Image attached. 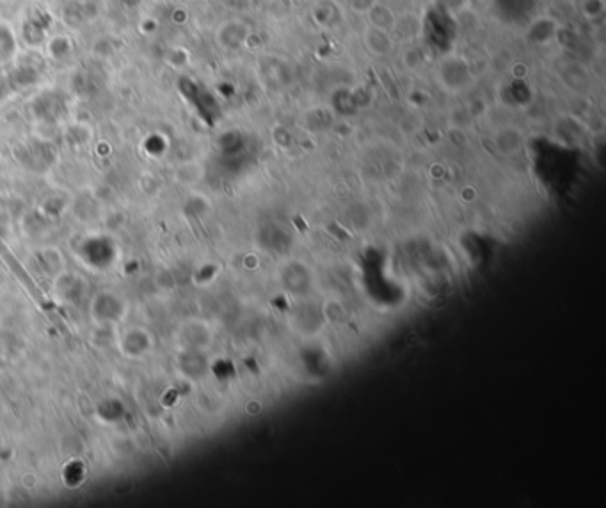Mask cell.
I'll return each mask as SVG.
<instances>
[{
	"instance_id": "cell-1",
	"label": "cell",
	"mask_w": 606,
	"mask_h": 508,
	"mask_svg": "<svg viewBox=\"0 0 606 508\" xmlns=\"http://www.w3.org/2000/svg\"><path fill=\"white\" fill-rule=\"evenodd\" d=\"M437 85L448 95H462L469 91L476 81L471 61L461 53H448L441 57L434 71Z\"/></svg>"
},
{
	"instance_id": "cell-2",
	"label": "cell",
	"mask_w": 606,
	"mask_h": 508,
	"mask_svg": "<svg viewBox=\"0 0 606 508\" xmlns=\"http://www.w3.org/2000/svg\"><path fill=\"white\" fill-rule=\"evenodd\" d=\"M560 34V24L553 16H537L526 25L525 39L532 46H548L557 41Z\"/></svg>"
},
{
	"instance_id": "cell-3",
	"label": "cell",
	"mask_w": 606,
	"mask_h": 508,
	"mask_svg": "<svg viewBox=\"0 0 606 508\" xmlns=\"http://www.w3.org/2000/svg\"><path fill=\"white\" fill-rule=\"evenodd\" d=\"M558 78L562 85L573 93H585L592 85V73L580 61H565L558 66Z\"/></svg>"
},
{
	"instance_id": "cell-4",
	"label": "cell",
	"mask_w": 606,
	"mask_h": 508,
	"mask_svg": "<svg viewBox=\"0 0 606 508\" xmlns=\"http://www.w3.org/2000/svg\"><path fill=\"white\" fill-rule=\"evenodd\" d=\"M361 38H363L365 48H367L374 57H381V59L382 57L392 56L397 45L392 32L382 31V28L374 27V25L370 24L365 25L363 32H361Z\"/></svg>"
},
{
	"instance_id": "cell-5",
	"label": "cell",
	"mask_w": 606,
	"mask_h": 508,
	"mask_svg": "<svg viewBox=\"0 0 606 508\" xmlns=\"http://www.w3.org/2000/svg\"><path fill=\"white\" fill-rule=\"evenodd\" d=\"M493 142L498 153L503 155V157H512V155H518L523 150L525 135H523V132L518 127L507 125V127L498 128L493 133Z\"/></svg>"
},
{
	"instance_id": "cell-6",
	"label": "cell",
	"mask_w": 606,
	"mask_h": 508,
	"mask_svg": "<svg viewBox=\"0 0 606 508\" xmlns=\"http://www.w3.org/2000/svg\"><path fill=\"white\" fill-rule=\"evenodd\" d=\"M253 34L251 28L247 27V24L240 20H229L226 24H222V27L219 28L217 39L221 43V46L228 50H236L242 45H246L249 41V36Z\"/></svg>"
},
{
	"instance_id": "cell-7",
	"label": "cell",
	"mask_w": 606,
	"mask_h": 508,
	"mask_svg": "<svg viewBox=\"0 0 606 508\" xmlns=\"http://www.w3.org/2000/svg\"><path fill=\"white\" fill-rule=\"evenodd\" d=\"M121 351L128 356V358H139V356L146 354L150 347H152V340L148 338L145 329H128L121 340Z\"/></svg>"
},
{
	"instance_id": "cell-8",
	"label": "cell",
	"mask_w": 606,
	"mask_h": 508,
	"mask_svg": "<svg viewBox=\"0 0 606 508\" xmlns=\"http://www.w3.org/2000/svg\"><path fill=\"white\" fill-rule=\"evenodd\" d=\"M397 18L399 16L395 14V11H393L388 4H382V2L375 4V6L367 13L368 24L388 32L393 31V27H395L397 24Z\"/></svg>"
},
{
	"instance_id": "cell-9",
	"label": "cell",
	"mask_w": 606,
	"mask_h": 508,
	"mask_svg": "<svg viewBox=\"0 0 606 508\" xmlns=\"http://www.w3.org/2000/svg\"><path fill=\"white\" fill-rule=\"evenodd\" d=\"M419 28H422V25H419V21L416 20L414 16H402V18H397V24L395 27H393L392 36L393 39L397 41H414L416 38L419 36Z\"/></svg>"
},
{
	"instance_id": "cell-10",
	"label": "cell",
	"mask_w": 606,
	"mask_h": 508,
	"mask_svg": "<svg viewBox=\"0 0 606 508\" xmlns=\"http://www.w3.org/2000/svg\"><path fill=\"white\" fill-rule=\"evenodd\" d=\"M580 13L590 24H596V21L603 20L606 14V0H582L578 4Z\"/></svg>"
},
{
	"instance_id": "cell-11",
	"label": "cell",
	"mask_w": 606,
	"mask_h": 508,
	"mask_svg": "<svg viewBox=\"0 0 606 508\" xmlns=\"http://www.w3.org/2000/svg\"><path fill=\"white\" fill-rule=\"evenodd\" d=\"M41 256H43V261H45V265L48 266V269L52 270L53 274H59L61 270H63L64 263L56 261V259H64V256H63V253H61L59 249H56V247H53V258H52V254H50L48 247H46V249L41 251Z\"/></svg>"
},
{
	"instance_id": "cell-12",
	"label": "cell",
	"mask_w": 606,
	"mask_h": 508,
	"mask_svg": "<svg viewBox=\"0 0 606 508\" xmlns=\"http://www.w3.org/2000/svg\"><path fill=\"white\" fill-rule=\"evenodd\" d=\"M379 2H381V0H349L347 6H349L350 13L356 14V16H367L368 11Z\"/></svg>"
},
{
	"instance_id": "cell-13",
	"label": "cell",
	"mask_w": 606,
	"mask_h": 508,
	"mask_svg": "<svg viewBox=\"0 0 606 508\" xmlns=\"http://www.w3.org/2000/svg\"><path fill=\"white\" fill-rule=\"evenodd\" d=\"M405 70H418L419 63H422V56H419V50L416 48H407L402 56Z\"/></svg>"
},
{
	"instance_id": "cell-14",
	"label": "cell",
	"mask_w": 606,
	"mask_h": 508,
	"mask_svg": "<svg viewBox=\"0 0 606 508\" xmlns=\"http://www.w3.org/2000/svg\"><path fill=\"white\" fill-rule=\"evenodd\" d=\"M508 71H511L514 81H526V77L530 75V66L526 63H523V61H518V63L511 64Z\"/></svg>"
},
{
	"instance_id": "cell-15",
	"label": "cell",
	"mask_w": 606,
	"mask_h": 508,
	"mask_svg": "<svg viewBox=\"0 0 606 508\" xmlns=\"http://www.w3.org/2000/svg\"><path fill=\"white\" fill-rule=\"evenodd\" d=\"M36 485H38V477H36L32 471H28V473H25L23 477H21V487L23 489L32 491V489H36Z\"/></svg>"
},
{
	"instance_id": "cell-16",
	"label": "cell",
	"mask_w": 606,
	"mask_h": 508,
	"mask_svg": "<svg viewBox=\"0 0 606 508\" xmlns=\"http://www.w3.org/2000/svg\"><path fill=\"white\" fill-rule=\"evenodd\" d=\"M565 2L568 4H571V6H578L580 2H582V0H565Z\"/></svg>"
}]
</instances>
